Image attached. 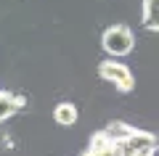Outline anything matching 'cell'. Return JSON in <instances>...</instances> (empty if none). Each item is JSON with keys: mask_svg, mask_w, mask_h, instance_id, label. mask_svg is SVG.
<instances>
[{"mask_svg": "<svg viewBox=\"0 0 159 156\" xmlns=\"http://www.w3.org/2000/svg\"><path fill=\"white\" fill-rule=\"evenodd\" d=\"M82 156H125L122 145H119V119H114L106 127H101L98 132H93Z\"/></svg>", "mask_w": 159, "mask_h": 156, "instance_id": "1", "label": "cell"}, {"mask_svg": "<svg viewBox=\"0 0 159 156\" xmlns=\"http://www.w3.org/2000/svg\"><path fill=\"white\" fill-rule=\"evenodd\" d=\"M101 45H103V50H106L109 56L122 58L127 53H133V48H135V34H133V29L127 24H114V27L103 29Z\"/></svg>", "mask_w": 159, "mask_h": 156, "instance_id": "2", "label": "cell"}, {"mask_svg": "<svg viewBox=\"0 0 159 156\" xmlns=\"http://www.w3.org/2000/svg\"><path fill=\"white\" fill-rule=\"evenodd\" d=\"M98 77L106 79V82H111L119 93H133V87H135V77H133V72L125 66V64L111 61V58L98 64Z\"/></svg>", "mask_w": 159, "mask_h": 156, "instance_id": "3", "label": "cell"}, {"mask_svg": "<svg viewBox=\"0 0 159 156\" xmlns=\"http://www.w3.org/2000/svg\"><path fill=\"white\" fill-rule=\"evenodd\" d=\"M27 106V98L19 93H8V90H0V122L11 119L13 114H19Z\"/></svg>", "mask_w": 159, "mask_h": 156, "instance_id": "4", "label": "cell"}, {"mask_svg": "<svg viewBox=\"0 0 159 156\" xmlns=\"http://www.w3.org/2000/svg\"><path fill=\"white\" fill-rule=\"evenodd\" d=\"M77 106H74L72 100H61V103H56V109H53V122L58 124V127H72L74 122H77Z\"/></svg>", "mask_w": 159, "mask_h": 156, "instance_id": "5", "label": "cell"}, {"mask_svg": "<svg viewBox=\"0 0 159 156\" xmlns=\"http://www.w3.org/2000/svg\"><path fill=\"white\" fill-rule=\"evenodd\" d=\"M141 19L148 32H159V0H143Z\"/></svg>", "mask_w": 159, "mask_h": 156, "instance_id": "6", "label": "cell"}]
</instances>
